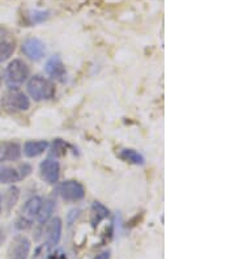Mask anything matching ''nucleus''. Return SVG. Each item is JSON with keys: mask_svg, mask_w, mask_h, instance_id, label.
Segmentation results:
<instances>
[{"mask_svg": "<svg viewBox=\"0 0 235 259\" xmlns=\"http://www.w3.org/2000/svg\"><path fill=\"white\" fill-rule=\"evenodd\" d=\"M22 153L21 146L19 143L4 140L0 142V162H10L20 160Z\"/></svg>", "mask_w": 235, "mask_h": 259, "instance_id": "9d476101", "label": "nucleus"}, {"mask_svg": "<svg viewBox=\"0 0 235 259\" xmlns=\"http://www.w3.org/2000/svg\"><path fill=\"white\" fill-rule=\"evenodd\" d=\"M28 64L21 59H13L6 68V82L11 89H17L29 77Z\"/></svg>", "mask_w": 235, "mask_h": 259, "instance_id": "f03ea898", "label": "nucleus"}, {"mask_svg": "<svg viewBox=\"0 0 235 259\" xmlns=\"http://www.w3.org/2000/svg\"><path fill=\"white\" fill-rule=\"evenodd\" d=\"M28 93L34 101H46L55 95V84L43 76L35 75L28 81Z\"/></svg>", "mask_w": 235, "mask_h": 259, "instance_id": "f257e3e1", "label": "nucleus"}, {"mask_svg": "<svg viewBox=\"0 0 235 259\" xmlns=\"http://www.w3.org/2000/svg\"><path fill=\"white\" fill-rule=\"evenodd\" d=\"M54 209H55V203H54V200L47 199L42 202L41 208H39V212H38L37 216V222L39 223V225H44L50 220L54 213Z\"/></svg>", "mask_w": 235, "mask_h": 259, "instance_id": "2eb2a0df", "label": "nucleus"}, {"mask_svg": "<svg viewBox=\"0 0 235 259\" xmlns=\"http://www.w3.org/2000/svg\"><path fill=\"white\" fill-rule=\"evenodd\" d=\"M46 72L47 75L51 76L53 79H57L63 81L66 77V67L63 64L62 59L58 55H54L50 59L47 60L46 63Z\"/></svg>", "mask_w": 235, "mask_h": 259, "instance_id": "f8f14e48", "label": "nucleus"}, {"mask_svg": "<svg viewBox=\"0 0 235 259\" xmlns=\"http://www.w3.org/2000/svg\"><path fill=\"white\" fill-rule=\"evenodd\" d=\"M19 196H20V190L17 187H10L8 191L4 195V204L7 205V209H11L13 205L17 203L19 200Z\"/></svg>", "mask_w": 235, "mask_h": 259, "instance_id": "a211bd4d", "label": "nucleus"}, {"mask_svg": "<svg viewBox=\"0 0 235 259\" xmlns=\"http://www.w3.org/2000/svg\"><path fill=\"white\" fill-rule=\"evenodd\" d=\"M28 17L30 24H41L50 17V12L43 10H34L29 12Z\"/></svg>", "mask_w": 235, "mask_h": 259, "instance_id": "6ab92c4d", "label": "nucleus"}, {"mask_svg": "<svg viewBox=\"0 0 235 259\" xmlns=\"http://www.w3.org/2000/svg\"><path fill=\"white\" fill-rule=\"evenodd\" d=\"M57 194L67 202H78L84 199L85 189L80 182L73 180L60 182L57 186Z\"/></svg>", "mask_w": 235, "mask_h": 259, "instance_id": "39448f33", "label": "nucleus"}, {"mask_svg": "<svg viewBox=\"0 0 235 259\" xmlns=\"http://www.w3.org/2000/svg\"><path fill=\"white\" fill-rule=\"evenodd\" d=\"M120 158L124 160V161L129 162V164L133 165H143L145 162L144 156L141 155L140 152L135 151V149L125 148L120 151Z\"/></svg>", "mask_w": 235, "mask_h": 259, "instance_id": "dca6fc26", "label": "nucleus"}, {"mask_svg": "<svg viewBox=\"0 0 235 259\" xmlns=\"http://www.w3.org/2000/svg\"><path fill=\"white\" fill-rule=\"evenodd\" d=\"M41 178L50 185H55L59 182L60 165L55 158H46L39 165Z\"/></svg>", "mask_w": 235, "mask_h": 259, "instance_id": "6e6552de", "label": "nucleus"}, {"mask_svg": "<svg viewBox=\"0 0 235 259\" xmlns=\"http://www.w3.org/2000/svg\"><path fill=\"white\" fill-rule=\"evenodd\" d=\"M110 256H111V253H110V250H105V251H102V253L98 254L97 256L94 259H110Z\"/></svg>", "mask_w": 235, "mask_h": 259, "instance_id": "412c9836", "label": "nucleus"}, {"mask_svg": "<svg viewBox=\"0 0 235 259\" xmlns=\"http://www.w3.org/2000/svg\"><path fill=\"white\" fill-rule=\"evenodd\" d=\"M46 242L50 247H55L62 238L63 223L59 218L51 219L50 222L46 223Z\"/></svg>", "mask_w": 235, "mask_h": 259, "instance_id": "9b49d317", "label": "nucleus"}, {"mask_svg": "<svg viewBox=\"0 0 235 259\" xmlns=\"http://www.w3.org/2000/svg\"><path fill=\"white\" fill-rule=\"evenodd\" d=\"M2 106L10 113L26 111L30 108V100L25 93L20 92L19 89H10L2 96Z\"/></svg>", "mask_w": 235, "mask_h": 259, "instance_id": "20e7f679", "label": "nucleus"}, {"mask_svg": "<svg viewBox=\"0 0 235 259\" xmlns=\"http://www.w3.org/2000/svg\"><path fill=\"white\" fill-rule=\"evenodd\" d=\"M30 241L26 236L17 234L11 241L8 253H7V259H28L29 253H30Z\"/></svg>", "mask_w": 235, "mask_h": 259, "instance_id": "0eeeda50", "label": "nucleus"}, {"mask_svg": "<svg viewBox=\"0 0 235 259\" xmlns=\"http://www.w3.org/2000/svg\"><path fill=\"white\" fill-rule=\"evenodd\" d=\"M22 51L24 54L31 60H41L46 54V48L44 44L37 37L26 38L22 44Z\"/></svg>", "mask_w": 235, "mask_h": 259, "instance_id": "1a4fd4ad", "label": "nucleus"}, {"mask_svg": "<svg viewBox=\"0 0 235 259\" xmlns=\"http://www.w3.org/2000/svg\"><path fill=\"white\" fill-rule=\"evenodd\" d=\"M4 240H6V232H4L3 228L0 227V246L3 245Z\"/></svg>", "mask_w": 235, "mask_h": 259, "instance_id": "4be33fe9", "label": "nucleus"}, {"mask_svg": "<svg viewBox=\"0 0 235 259\" xmlns=\"http://www.w3.org/2000/svg\"><path fill=\"white\" fill-rule=\"evenodd\" d=\"M42 202H43V199H42L41 196H33L24 204L21 213H20L19 219L16 222V229L26 231V229H29L33 225V222L37 220L38 212H39V208H41Z\"/></svg>", "mask_w": 235, "mask_h": 259, "instance_id": "7ed1b4c3", "label": "nucleus"}, {"mask_svg": "<svg viewBox=\"0 0 235 259\" xmlns=\"http://www.w3.org/2000/svg\"><path fill=\"white\" fill-rule=\"evenodd\" d=\"M31 173V166L29 164H21L19 166H6L0 169V184L13 185L25 180Z\"/></svg>", "mask_w": 235, "mask_h": 259, "instance_id": "423d86ee", "label": "nucleus"}, {"mask_svg": "<svg viewBox=\"0 0 235 259\" xmlns=\"http://www.w3.org/2000/svg\"><path fill=\"white\" fill-rule=\"evenodd\" d=\"M51 251H53V247H50L47 243H42L35 250L33 259H50Z\"/></svg>", "mask_w": 235, "mask_h": 259, "instance_id": "aec40b11", "label": "nucleus"}, {"mask_svg": "<svg viewBox=\"0 0 235 259\" xmlns=\"http://www.w3.org/2000/svg\"><path fill=\"white\" fill-rule=\"evenodd\" d=\"M109 209L105 207L102 203L94 202L90 208V224L93 228H97L101 222H104L105 219L109 218Z\"/></svg>", "mask_w": 235, "mask_h": 259, "instance_id": "4468645a", "label": "nucleus"}, {"mask_svg": "<svg viewBox=\"0 0 235 259\" xmlns=\"http://www.w3.org/2000/svg\"><path fill=\"white\" fill-rule=\"evenodd\" d=\"M49 148V142L46 140H28L24 144V155L29 158L38 157Z\"/></svg>", "mask_w": 235, "mask_h": 259, "instance_id": "ddd939ff", "label": "nucleus"}, {"mask_svg": "<svg viewBox=\"0 0 235 259\" xmlns=\"http://www.w3.org/2000/svg\"><path fill=\"white\" fill-rule=\"evenodd\" d=\"M15 53V42L11 39H0V63L10 59Z\"/></svg>", "mask_w": 235, "mask_h": 259, "instance_id": "f3484780", "label": "nucleus"}, {"mask_svg": "<svg viewBox=\"0 0 235 259\" xmlns=\"http://www.w3.org/2000/svg\"><path fill=\"white\" fill-rule=\"evenodd\" d=\"M0 207H2V202H0Z\"/></svg>", "mask_w": 235, "mask_h": 259, "instance_id": "b1692460", "label": "nucleus"}, {"mask_svg": "<svg viewBox=\"0 0 235 259\" xmlns=\"http://www.w3.org/2000/svg\"><path fill=\"white\" fill-rule=\"evenodd\" d=\"M0 87H2V76H0Z\"/></svg>", "mask_w": 235, "mask_h": 259, "instance_id": "5701e85b", "label": "nucleus"}]
</instances>
